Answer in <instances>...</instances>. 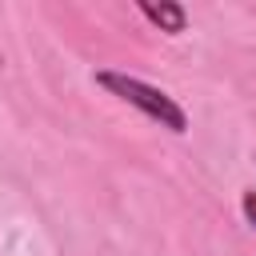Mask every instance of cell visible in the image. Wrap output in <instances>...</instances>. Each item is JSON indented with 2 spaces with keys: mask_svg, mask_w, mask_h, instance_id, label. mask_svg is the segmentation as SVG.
<instances>
[{
  "mask_svg": "<svg viewBox=\"0 0 256 256\" xmlns=\"http://www.w3.org/2000/svg\"><path fill=\"white\" fill-rule=\"evenodd\" d=\"M136 8H140V16H144L148 24H156V28H160V32H168V36H180V32H184V24H188L184 4H168V0L152 4V0H140Z\"/></svg>",
  "mask_w": 256,
  "mask_h": 256,
  "instance_id": "7a4b0ae2",
  "label": "cell"
},
{
  "mask_svg": "<svg viewBox=\"0 0 256 256\" xmlns=\"http://www.w3.org/2000/svg\"><path fill=\"white\" fill-rule=\"evenodd\" d=\"M240 212H244V220H248V224H252V232H256V192H252V188L240 196Z\"/></svg>",
  "mask_w": 256,
  "mask_h": 256,
  "instance_id": "3957f363",
  "label": "cell"
},
{
  "mask_svg": "<svg viewBox=\"0 0 256 256\" xmlns=\"http://www.w3.org/2000/svg\"><path fill=\"white\" fill-rule=\"evenodd\" d=\"M252 160H256V152H252Z\"/></svg>",
  "mask_w": 256,
  "mask_h": 256,
  "instance_id": "277c9868",
  "label": "cell"
},
{
  "mask_svg": "<svg viewBox=\"0 0 256 256\" xmlns=\"http://www.w3.org/2000/svg\"><path fill=\"white\" fill-rule=\"evenodd\" d=\"M92 80H96L108 96H116V100L132 104L136 112H144L152 124H160V128H168V132H176V136L188 132V112H184L164 88H156V84H148V80H140V76H128V72H120V68H96Z\"/></svg>",
  "mask_w": 256,
  "mask_h": 256,
  "instance_id": "6da1fadb",
  "label": "cell"
}]
</instances>
